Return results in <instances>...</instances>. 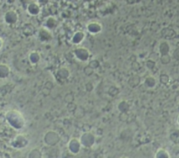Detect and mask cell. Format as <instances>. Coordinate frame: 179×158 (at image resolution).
Segmentation results:
<instances>
[{
	"label": "cell",
	"instance_id": "obj_1",
	"mask_svg": "<svg viewBox=\"0 0 179 158\" xmlns=\"http://www.w3.org/2000/svg\"><path fill=\"white\" fill-rule=\"evenodd\" d=\"M178 123H179V116H178Z\"/></svg>",
	"mask_w": 179,
	"mask_h": 158
}]
</instances>
